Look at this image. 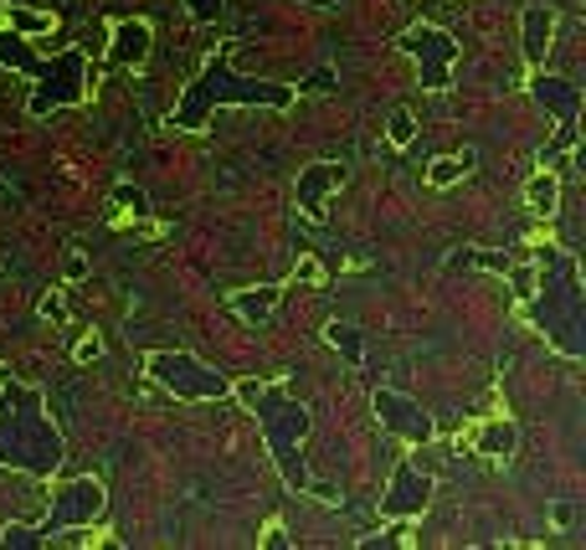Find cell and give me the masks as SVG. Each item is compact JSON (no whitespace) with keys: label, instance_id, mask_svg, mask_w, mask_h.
<instances>
[{"label":"cell","instance_id":"15","mask_svg":"<svg viewBox=\"0 0 586 550\" xmlns=\"http://www.w3.org/2000/svg\"><path fill=\"white\" fill-rule=\"evenodd\" d=\"M514 447H520V427H514L510 416H489V422L473 432V453L489 463H510Z\"/></svg>","mask_w":586,"mask_h":550},{"label":"cell","instance_id":"16","mask_svg":"<svg viewBox=\"0 0 586 550\" xmlns=\"http://www.w3.org/2000/svg\"><path fill=\"white\" fill-rule=\"evenodd\" d=\"M284 304V283H257V288H237L232 294V314L247 319V325H268Z\"/></svg>","mask_w":586,"mask_h":550},{"label":"cell","instance_id":"17","mask_svg":"<svg viewBox=\"0 0 586 550\" xmlns=\"http://www.w3.org/2000/svg\"><path fill=\"white\" fill-rule=\"evenodd\" d=\"M468 170H473V149H464V155H437V160L427 165V186L448 191V186H458Z\"/></svg>","mask_w":586,"mask_h":550},{"label":"cell","instance_id":"30","mask_svg":"<svg viewBox=\"0 0 586 550\" xmlns=\"http://www.w3.org/2000/svg\"><path fill=\"white\" fill-rule=\"evenodd\" d=\"M62 314H67L62 309V294H46L42 298V319H62Z\"/></svg>","mask_w":586,"mask_h":550},{"label":"cell","instance_id":"3","mask_svg":"<svg viewBox=\"0 0 586 550\" xmlns=\"http://www.w3.org/2000/svg\"><path fill=\"white\" fill-rule=\"evenodd\" d=\"M232 396L253 406L257 427H263V443L273 453V468L278 478L288 484V494H309V463H303L299 447L309 443V432H315V416L299 396H288L284 387H263V381H232Z\"/></svg>","mask_w":586,"mask_h":550},{"label":"cell","instance_id":"9","mask_svg":"<svg viewBox=\"0 0 586 550\" xmlns=\"http://www.w3.org/2000/svg\"><path fill=\"white\" fill-rule=\"evenodd\" d=\"M427 505H433V474H422L417 463H396L386 494H381V515L386 520H422Z\"/></svg>","mask_w":586,"mask_h":550},{"label":"cell","instance_id":"26","mask_svg":"<svg viewBox=\"0 0 586 550\" xmlns=\"http://www.w3.org/2000/svg\"><path fill=\"white\" fill-rule=\"evenodd\" d=\"M510 273H514V294L535 298V263H530V268H510Z\"/></svg>","mask_w":586,"mask_h":550},{"label":"cell","instance_id":"12","mask_svg":"<svg viewBox=\"0 0 586 550\" xmlns=\"http://www.w3.org/2000/svg\"><path fill=\"white\" fill-rule=\"evenodd\" d=\"M530 93H535V104H541L556 124H576V119H582V88H576L572 77L535 73V77H530Z\"/></svg>","mask_w":586,"mask_h":550},{"label":"cell","instance_id":"20","mask_svg":"<svg viewBox=\"0 0 586 550\" xmlns=\"http://www.w3.org/2000/svg\"><path fill=\"white\" fill-rule=\"evenodd\" d=\"M11 31H21V36H42V31H52V15L42 11H26V6H11V11L0 15Z\"/></svg>","mask_w":586,"mask_h":550},{"label":"cell","instance_id":"32","mask_svg":"<svg viewBox=\"0 0 586 550\" xmlns=\"http://www.w3.org/2000/svg\"><path fill=\"white\" fill-rule=\"evenodd\" d=\"M303 6H319V11H334L340 0H303Z\"/></svg>","mask_w":586,"mask_h":550},{"label":"cell","instance_id":"2","mask_svg":"<svg viewBox=\"0 0 586 550\" xmlns=\"http://www.w3.org/2000/svg\"><path fill=\"white\" fill-rule=\"evenodd\" d=\"M62 427L46 412V396L26 381L0 376V468L26 478H52L62 468Z\"/></svg>","mask_w":586,"mask_h":550},{"label":"cell","instance_id":"7","mask_svg":"<svg viewBox=\"0 0 586 550\" xmlns=\"http://www.w3.org/2000/svg\"><path fill=\"white\" fill-rule=\"evenodd\" d=\"M108 509V489H104V478H73V484H62L57 499H52V509H46V520L36 525V536H67V530H88L98 515Z\"/></svg>","mask_w":586,"mask_h":550},{"label":"cell","instance_id":"10","mask_svg":"<svg viewBox=\"0 0 586 550\" xmlns=\"http://www.w3.org/2000/svg\"><path fill=\"white\" fill-rule=\"evenodd\" d=\"M371 406H376V422L386 432H396L402 443H417V447H427L437 437V427H433V416L422 412L412 396H402V391H376L371 396Z\"/></svg>","mask_w":586,"mask_h":550},{"label":"cell","instance_id":"18","mask_svg":"<svg viewBox=\"0 0 586 550\" xmlns=\"http://www.w3.org/2000/svg\"><path fill=\"white\" fill-rule=\"evenodd\" d=\"M525 207L541 211V216H551V211L561 207V180L551 176V170H535V176L525 180Z\"/></svg>","mask_w":586,"mask_h":550},{"label":"cell","instance_id":"24","mask_svg":"<svg viewBox=\"0 0 586 550\" xmlns=\"http://www.w3.org/2000/svg\"><path fill=\"white\" fill-rule=\"evenodd\" d=\"M566 149H576V124H561V135H556V139H551V145L541 149V160L551 165V160H561Z\"/></svg>","mask_w":586,"mask_h":550},{"label":"cell","instance_id":"28","mask_svg":"<svg viewBox=\"0 0 586 550\" xmlns=\"http://www.w3.org/2000/svg\"><path fill=\"white\" fill-rule=\"evenodd\" d=\"M309 494H315L319 505H340V489H334V484H309Z\"/></svg>","mask_w":586,"mask_h":550},{"label":"cell","instance_id":"11","mask_svg":"<svg viewBox=\"0 0 586 550\" xmlns=\"http://www.w3.org/2000/svg\"><path fill=\"white\" fill-rule=\"evenodd\" d=\"M345 186V165L334 160H315L299 170V186H294V201H299V211L309 216V222H324L330 216V195Z\"/></svg>","mask_w":586,"mask_h":550},{"label":"cell","instance_id":"1","mask_svg":"<svg viewBox=\"0 0 586 550\" xmlns=\"http://www.w3.org/2000/svg\"><path fill=\"white\" fill-rule=\"evenodd\" d=\"M299 88L294 83H273V77H247L232 67V46H216L201 73L185 83V93L170 108L175 129H206L216 108H294Z\"/></svg>","mask_w":586,"mask_h":550},{"label":"cell","instance_id":"6","mask_svg":"<svg viewBox=\"0 0 586 550\" xmlns=\"http://www.w3.org/2000/svg\"><path fill=\"white\" fill-rule=\"evenodd\" d=\"M545 340L556 345L561 356H582V273H576V257H561V283H545L541 298V319Z\"/></svg>","mask_w":586,"mask_h":550},{"label":"cell","instance_id":"21","mask_svg":"<svg viewBox=\"0 0 586 550\" xmlns=\"http://www.w3.org/2000/svg\"><path fill=\"white\" fill-rule=\"evenodd\" d=\"M448 268H494V273H510V257H504V253H479V247H464V253H452Z\"/></svg>","mask_w":586,"mask_h":550},{"label":"cell","instance_id":"5","mask_svg":"<svg viewBox=\"0 0 586 550\" xmlns=\"http://www.w3.org/2000/svg\"><path fill=\"white\" fill-rule=\"evenodd\" d=\"M145 371H150L175 402H226V396H232V381H226L222 371H211L206 360L191 356V350H150V356H145Z\"/></svg>","mask_w":586,"mask_h":550},{"label":"cell","instance_id":"31","mask_svg":"<svg viewBox=\"0 0 586 550\" xmlns=\"http://www.w3.org/2000/svg\"><path fill=\"white\" fill-rule=\"evenodd\" d=\"M551 520H556V525H561V530H566V525H572V520H576V509H572V505H556V509H551Z\"/></svg>","mask_w":586,"mask_h":550},{"label":"cell","instance_id":"8","mask_svg":"<svg viewBox=\"0 0 586 550\" xmlns=\"http://www.w3.org/2000/svg\"><path fill=\"white\" fill-rule=\"evenodd\" d=\"M396 46H402L406 57L417 62L422 88H427V93H443V88H448L452 62L464 57V46L452 42V36H448L443 27H427V21H422V27H406V31H402V42H396Z\"/></svg>","mask_w":586,"mask_h":550},{"label":"cell","instance_id":"25","mask_svg":"<svg viewBox=\"0 0 586 550\" xmlns=\"http://www.w3.org/2000/svg\"><path fill=\"white\" fill-rule=\"evenodd\" d=\"M114 201H119L124 211H135V216H145V211H150V201H145V191H139V186H114Z\"/></svg>","mask_w":586,"mask_h":550},{"label":"cell","instance_id":"13","mask_svg":"<svg viewBox=\"0 0 586 550\" xmlns=\"http://www.w3.org/2000/svg\"><path fill=\"white\" fill-rule=\"evenodd\" d=\"M150 46H155V31L150 21H119L114 36H108V67H139V62H150Z\"/></svg>","mask_w":586,"mask_h":550},{"label":"cell","instance_id":"23","mask_svg":"<svg viewBox=\"0 0 586 550\" xmlns=\"http://www.w3.org/2000/svg\"><path fill=\"white\" fill-rule=\"evenodd\" d=\"M222 11H226V0H185V15H191L195 27H211Z\"/></svg>","mask_w":586,"mask_h":550},{"label":"cell","instance_id":"29","mask_svg":"<svg viewBox=\"0 0 586 550\" xmlns=\"http://www.w3.org/2000/svg\"><path fill=\"white\" fill-rule=\"evenodd\" d=\"M330 88H334V73L330 67H319V73L309 77V93H330Z\"/></svg>","mask_w":586,"mask_h":550},{"label":"cell","instance_id":"14","mask_svg":"<svg viewBox=\"0 0 586 550\" xmlns=\"http://www.w3.org/2000/svg\"><path fill=\"white\" fill-rule=\"evenodd\" d=\"M520 46H525L530 67H545V52L556 46V11L551 6H525V15H520Z\"/></svg>","mask_w":586,"mask_h":550},{"label":"cell","instance_id":"22","mask_svg":"<svg viewBox=\"0 0 586 550\" xmlns=\"http://www.w3.org/2000/svg\"><path fill=\"white\" fill-rule=\"evenodd\" d=\"M386 139H391L396 149L412 145V139H417V114H412V108H396V114L386 119Z\"/></svg>","mask_w":586,"mask_h":550},{"label":"cell","instance_id":"19","mask_svg":"<svg viewBox=\"0 0 586 550\" xmlns=\"http://www.w3.org/2000/svg\"><path fill=\"white\" fill-rule=\"evenodd\" d=\"M324 340L345 356V366H365V340H361V329L355 325H345V319H330L324 325Z\"/></svg>","mask_w":586,"mask_h":550},{"label":"cell","instance_id":"27","mask_svg":"<svg viewBox=\"0 0 586 550\" xmlns=\"http://www.w3.org/2000/svg\"><path fill=\"white\" fill-rule=\"evenodd\" d=\"M98 356H104V345H98V340H77V350H73L77 366H93Z\"/></svg>","mask_w":586,"mask_h":550},{"label":"cell","instance_id":"4","mask_svg":"<svg viewBox=\"0 0 586 550\" xmlns=\"http://www.w3.org/2000/svg\"><path fill=\"white\" fill-rule=\"evenodd\" d=\"M0 67L31 77V119H46L57 108H77L88 98V46H62L52 57H36V46L21 36V31H0Z\"/></svg>","mask_w":586,"mask_h":550}]
</instances>
